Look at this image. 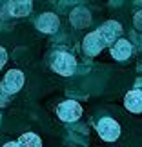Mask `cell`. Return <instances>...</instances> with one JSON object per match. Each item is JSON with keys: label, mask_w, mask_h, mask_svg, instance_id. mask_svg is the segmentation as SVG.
I'll list each match as a JSON object with an SVG mask.
<instances>
[{"label": "cell", "mask_w": 142, "mask_h": 147, "mask_svg": "<svg viewBox=\"0 0 142 147\" xmlns=\"http://www.w3.org/2000/svg\"><path fill=\"white\" fill-rule=\"evenodd\" d=\"M131 51H133L131 44H129L128 40H124V38H120V40H117V42L111 44V55H113V58H117V60L129 58Z\"/></svg>", "instance_id": "52a82bcc"}, {"label": "cell", "mask_w": 142, "mask_h": 147, "mask_svg": "<svg viewBox=\"0 0 142 147\" xmlns=\"http://www.w3.org/2000/svg\"><path fill=\"white\" fill-rule=\"evenodd\" d=\"M58 18H56L55 15H51V13H44L40 18L37 20V27L40 31L44 33H55L56 29H58Z\"/></svg>", "instance_id": "9c48e42d"}, {"label": "cell", "mask_w": 142, "mask_h": 147, "mask_svg": "<svg viewBox=\"0 0 142 147\" xmlns=\"http://www.w3.org/2000/svg\"><path fill=\"white\" fill-rule=\"evenodd\" d=\"M96 131H99L100 138L106 140V142H115L120 136V125L113 118H102L96 125Z\"/></svg>", "instance_id": "7a4b0ae2"}, {"label": "cell", "mask_w": 142, "mask_h": 147, "mask_svg": "<svg viewBox=\"0 0 142 147\" xmlns=\"http://www.w3.org/2000/svg\"><path fill=\"white\" fill-rule=\"evenodd\" d=\"M100 33V36L104 38V42H106V46H111L113 42H115V38L117 36H120V33H122V27L118 22H106V24H102V27L99 29Z\"/></svg>", "instance_id": "5b68a950"}, {"label": "cell", "mask_w": 142, "mask_h": 147, "mask_svg": "<svg viewBox=\"0 0 142 147\" xmlns=\"http://www.w3.org/2000/svg\"><path fill=\"white\" fill-rule=\"evenodd\" d=\"M124 105L131 113H142V91H139V89L129 91L124 98Z\"/></svg>", "instance_id": "ba28073f"}, {"label": "cell", "mask_w": 142, "mask_h": 147, "mask_svg": "<svg viewBox=\"0 0 142 147\" xmlns=\"http://www.w3.org/2000/svg\"><path fill=\"white\" fill-rule=\"evenodd\" d=\"M5 60H7V53H5V49H4V47H0V69L4 67Z\"/></svg>", "instance_id": "5bb4252c"}, {"label": "cell", "mask_w": 142, "mask_h": 147, "mask_svg": "<svg viewBox=\"0 0 142 147\" xmlns=\"http://www.w3.org/2000/svg\"><path fill=\"white\" fill-rule=\"evenodd\" d=\"M51 67L58 73L62 76H69L75 73L77 69V62L75 58L69 55V53H64V51H58V53L53 55V58H51Z\"/></svg>", "instance_id": "6da1fadb"}, {"label": "cell", "mask_w": 142, "mask_h": 147, "mask_svg": "<svg viewBox=\"0 0 142 147\" xmlns=\"http://www.w3.org/2000/svg\"><path fill=\"white\" fill-rule=\"evenodd\" d=\"M7 9L13 16H26L31 11V0H9Z\"/></svg>", "instance_id": "30bf717a"}, {"label": "cell", "mask_w": 142, "mask_h": 147, "mask_svg": "<svg viewBox=\"0 0 142 147\" xmlns=\"http://www.w3.org/2000/svg\"><path fill=\"white\" fill-rule=\"evenodd\" d=\"M135 27H137V29L139 31H142V11H139V13L137 15H135Z\"/></svg>", "instance_id": "4fadbf2b"}, {"label": "cell", "mask_w": 142, "mask_h": 147, "mask_svg": "<svg viewBox=\"0 0 142 147\" xmlns=\"http://www.w3.org/2000/svg\"><path fill=\"white\" fill-rule=\"evenodd\" d=\"M4 147H20V145H18V142H7Z\"/></svg>", "instance_id": "9a60e30c"}, {"label": "cell", "mask_w": 142, "mask_h": 147, "mask_svg": "<svg viewBox=\"0 0 142 147\" xmlns=\"http://www.w3.org/2000/svg\"><path fill=\"white\" fill-rule=\"evenodd\" d=\"M69 18H71L73 24H75V27H86V26H89V22H91V15H89L88 9L78 7L71 13Z\"/></svg>", "instance_id": "8fae6325"}, {"label": "cell", "mask_w": 142, "mask_h": 147, "mask_svg": "<svg viewBox=\"0 0 142 147\" xmlns=\"http://www.w3.org/2000/svg\"><path fill=\"white\" fill-rule=\"evenodd\" d=\"M18 145L20 147H42V140L35 133H26L18 138Z\"/></svg>", "instance_id": "7c38bea8"}, {"label": "cell", "mask_w": 142, "mask_h": 147, "mask_svg": "<svg viewBox=\"0 0 142 147\" xmlns=\"http://www.w3.org/2000/svg\"><path fill=\"white\" fill-rule=\"evenodd\" d=\"M104 46H106V42H104V38L100 36L99 31H95V33H91V35H88L84 38V51H86L88 55H91V56L99 55Z\"/></svg>", "instance_id": "8992f818"}, {"label": "cell", "mask_w": 142, "mask_h": 147, "mask_svg": "<svg viewBox=\"0 0 142 147\" xmlns=\"http://www.w3.org/2000/svg\"><path fill=\"white\" fill-rule=\"evenodd\" d=\"M56 115H58L64 122H75V120H78V118L82 116V107L75 100H66V102H62L58 105Z\"/></svg>", "instance_id": "3957f363"}, {"label": "cell", "mask_w": 142, "mask_h": 147, "mask_svg": "<svg viewBox=\"0 0 142 147\" xmlns=\"http://www.w3.org/2000/svg\"><path fill=\"white\" fill-rule=\"evenodd\" d=\"M22 86H24V75H22L18 69H11V71H7V75H5L0 89H2L5 94L11 96V94H15Z\"/></svg>", "instance_id": "277c9868"}]
</instances>
